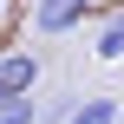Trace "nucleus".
Masks as SVG:
<instances>
[{"label": "nucleus", "mask_w": 124, "mask_h": 124, "mask_svg": "<svg viewBox=\"0 0 124 124\" xmlns=\"http://www.w3.org/2000/svg\"><path fill=\"white\" fill-rule=\"evenodd\" d=\"M72 105H78V98H46V105H39V118H52V124H65V118H72Z\"/></svg>", "instance_id": "obj_6"}, {"label": "nucleus", "mask_w": 124, "mask_h": 124, "mask_svg": "<svg viewBox=\"0 0 124 124\" xmlns=\"http://www.w3.org/2000/svg\"><path fill=\"white\" fill-rule=\"evenodd\" d=\"M65 124H118V98H78Z\"/></svg>", "instance_id": "obj_4"}, {"label": "nucleus", "mask_w": 124, "mask_h": 124, "mask_svg": "<svg viewBox=\"0 0 124 124\" xmlns=\"http://www.w3.org/2000/svg\"><path fill=\"white\" fill-rule=\"evenodd\" d=\"M0 124H39V105H33V92H26V98H0Z\"/></svg>", "instance_id": "obj_5"}, {"label": "nucleus", "mask_w": 124, "mask_h": 124, "mask_svg": "<svg viewBox=\"0 0 124 124\" xmlns=\"http://www.w3.org/2000/svg\"><path fill=\"white\" fill-rule=\"evenodd\" d=\"M39 85V52H0V98H26Z\"/></svg>", "instance_id": "obj_2"}, {"label": "nucleus", "mask_w": 124, "mask_h": 124, "mask_svg": "<svg viewBox=\"0 0 124 124\" xmlns=\"http://www.w3.org/2000/svg\"><path fill=\"white\" fill-rule=\"evenodd\" d=\"M118 124H124V105H118Z\"/></svg>", "instance_id": "obj_7"}, {"label": "nucleus", "mask_w": 124, "mask_h": 124, "mask_svg": "<svg viewBox=\"0 0 124 124\" xmlns=\"http://www.w3.org/2000/svg\"><path fill=\"white\" fill-rule=\"evenodd\" d=\"M92 52H98L105 65H118V59H124V7L105 13V26H98V39H92Z\"/></svg>", "instance_id": "obj_3"}, {"label": "nucleus", "mask_w": 124, "mask_h": 124, "mask_svg": "<svg viewBox=\"0 0 124 124\" xmlns=\"http://www.w3.org/2000/svg\"><path fill=\"white\" fill-rule=\"evenodd\" d=\"M0 13H7V0H0Z\"/></svg>", "instance_id": "obj_8"}, {"label": "nucleus", "mask_w": 124, "mask_h": 124, "mask_svg": "<svg viewBox=\"0 0 124 124\" xmlns=\"http://www.w3.org/2000/svg\"><path fill=\"white\" fill-rule=\"evenodd\" d=\"M98 0H39L33 7V33H72V26H85V13H92Z\"/></svg>", "instance_id": "obj_1"}]
</instances>
